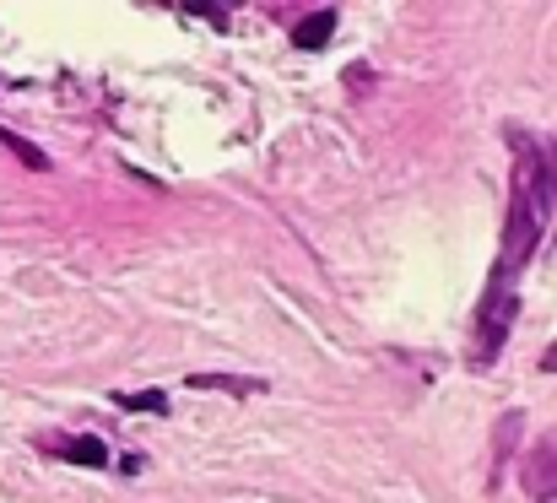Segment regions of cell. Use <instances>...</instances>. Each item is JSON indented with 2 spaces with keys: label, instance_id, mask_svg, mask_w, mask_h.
I'll use <instances>...</instances> for the list:
<instances>
[{
  "label": "cell",
  "instance_id": "277c9868",
  "mask_svg": "<svg viewBox=\"0 0 557 503\" xmlns=\"http://www.w3.org/2000/svg\"><path fill=\"white\" fill-rule=\"evenodd\" d=\"M190 390H228V395H255L260 379H233V374H190Z\"/></svg>",
  "mask_w": 557,
  "mask_h": 503
},
{
  "label": "cell",
  "instance_id": "8992f818",
  "mask_svg": "<svg viewBox=\"0 0 557 503\" xmlns=\"http://www.w3.org/2000/svg\"><path fill=\"white\" fill-rule=\"evenodd\" d=\"M0 147H11V152H17V157H22V163H28V168H49V157H44V152H38V147H33V141H22V136H17V130H0Z\"/></svg>",
  "mask_w": 557,
  "mask_h": 503
},
{
  "label": "cell",
  "instance_id": "6da1fadb",
  "mask_svg": "<svg viewBox=\"0 0 557 503\" xmlns=\"http://www.w3.org/2000/svg\"><path fill=\"white\" fill-rule=\"evenodd\" d=\"M509 314H514V298L503 293V276H498V287L487 293V309H482V347H476V357H493L498 352V341L509 336Z\"/></svg>",
  "mask_w": 557,
  "mask_h": 503
},
{
  "label": "cell",
  "instance_id": "5b68a950",
  "mask_svg": "<svg viewBox=\"0 0 557 503\" xmlns=\"http://www.w3.org/2000/svg\"><path fill=\"white\" fill-rule=\"evenodd\" d=\"M65 460H76V466H109V449H103V439H71L65 444Z\"/></svg>",
  "mask_w": 557,
  "mask_h": 503
},
{
  "label": "cell",
  "instance_id": "52a82bcc",
  "mask_svg": "<svg viewBox=\"0 0 557 503\" xmlns=\"http://www.w3.org/2000/svg\"><path fill=\"white\" fill-rule=\"evenodd\" d=\"M125 412H168V401H163V390H136V395H114Z\"/></svg>",
  "mask_w": 557,
  "mask_h": 503
},
{
  "label": "cell",
  "instance_id": "7a4b0ae2",
  "mask_svg": "<svg viewBox=\"0 0 557 503\" xmlns=\"http://www.w3.org/2000/svg\"><path fill=\"white\" fill-rule=\"evenodd\" d=\"M525 493L536 498V503H552V493H557V460H552V439H541V444L525 455Z\"/></svg>",
  "mask_w": 557,
  "mask_h": 503
},
{
  "label": "cell",
  "instance_id": "3957f363",
  "mask_svg": "<svg viewBox=\"0 0 557 503\" xmlns=\"http://www.w3.org/2000/svg\"><path fill=\"white\" fill-rule=\"evenodd\" d=\"M330 33H336V11H314V17H303V28L293 33L298 49H320L330 44Z\"/></svg>",
  "mask_w": 557,
  "mask_h": 503
}]
</instances>
